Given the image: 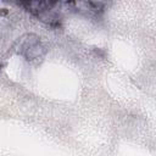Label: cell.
Returning a JSON list of instances; mask_svg holds the SVG:
<instances>
[{"label":"cell","instance_id":"obj_1","mask_svg":"<svg viewBox=\"0 0 156 156\" xmlns=\"http://www.w3.org/2000/svg\"><path fill=\"white\" fill-rule=\"evenodd\" d=\"M18 4L38 20L51 26L58 24L65 13L74 12L73 0H18Z\"/></svg>","mask_w":156,"mask_h":156},{"label":"cell","instance_id":"obj_2","mask_svg":"<svg viewBox=\"0 0 156 156\" xmlns=\"http://www.w3.org/2000/svg\"><path fill=\"white\" fill-rule=\"evenodd\" d=\"M18 54L23 55L27 60H34L44 54V48L35 35H26L18 41Z\"/></svg>","mask_w":156,"mask_h":156}]
</instances>
